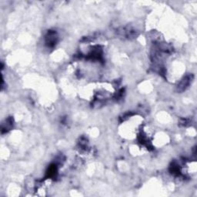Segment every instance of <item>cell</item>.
Returning <instances> with one entry per match:
<instances>
[{
    "mask_svg": "<svg viewBox=\"0 0 197 197\" xmlns=\"http://www.w3.org/2000/svg\"><path fill=\"white\" fill-rule=\"evenodd\" d=\"M192 79H193V76L191 75V76H188L186 77H185L183 80L181 81L180 85L178 86V90L180 92H182V91H184L189 86H190V82H192Z\"/></svg>",
    "mask_w": 197,
    "mask_h": 197,
    "instance_id": "1",
    "label": "cell"
},
{
    "mask_svg": "<svg viewBox=\"0 0 197 197\" xmlns=\"http://www.w3.org/2000/svg\"><path fill=\"white\" fill-rule=\"evenodd\" d=\"M46 42L49 46H52V45H54L56 42V35L55 32H50L49 33V35L46 38Z\"/></svg>",
    "mask_w": 197,
    "mask_h": 197,
    "instance_id": "2",
    "label": "cell"
}]
</instances>
